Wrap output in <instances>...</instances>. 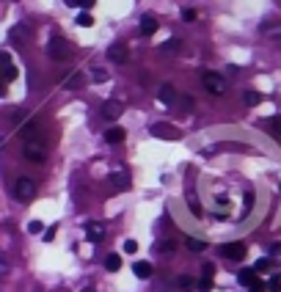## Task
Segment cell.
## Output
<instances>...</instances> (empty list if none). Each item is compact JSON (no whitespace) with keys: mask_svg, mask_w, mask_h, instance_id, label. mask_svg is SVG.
<instances>
[{"mask_svg":"<svg viewBox=\"0 0 281 292\" xmlns=\"http://www.w3.org/2000/svg\"><path fill=\"white\" fill-rule=\"evenodd\" d=\"M47 53H50V58H55V61H69L72 58V44L66 42L64 36H53L50 44H47Z\"/></svg>","mask_w":281,"mask_h":292,"instance_id":"1","label":"cell"},{"mask_svg":"<svg viewBox=\"0 0 281 292\" xmlns=\"http://www.w3.org/2000/svg\"><path fill=\"white\" fill-rule=\"evenodd\" d=\"M36 182L30 177H19V179H14V185H11V193L17 198H22V201H30V198H36Z\"/></svg>","mask_w":281,"mask_h":292,"instance_id":"2","label":"cell"},{"mask_svg":"<svg viewBox=\"0 0 281 292\" xmlns=\"http://www.w3.org/2000/svg\"><path fill=\"white\" fill-rule=\"evenodd\" d=\"M201 83H204V89L209 91V94H226V80L218 75V72H204L201 75Z\"/></svg>","mask_w":281,"mask_h":292,"instance_id":"3","label":"cell"},{"mask_svg":"<svg viewBox=\"0 0 281 292\" xmlns=\"http://www.w3.org/2000/svg\"><path fill=\"white\" fill-rule=\"evenodd\" d=\"M22 152H25V157H28L30 163H42L44 155H47V149H44V143L39 141V138H28Z\"/></svg>","mask_w":281,"mask_h":292,"instance_id":"4","label":"cell"},{"mask_svg":"<svg viewBox=\"0 0 281 292\" xmlns=\"http://www.w3.org/2000/svg\"><path fill=\"white\" fill-rule=\"evenodd\" d=\"M245 254H248V248H245L243 243H226V245H221V257L223 259H232V262H243Z\"/></svg>","mask_w":281,"mask_h":292,"instance_id":"5","label":"cell"},{"mask_svg":"<svg viewBox=\"0 0 281 292\" xmlns=\"http://www.w3.org/2000/svg\"><path fill=\"white\" fill-rule=\"evenodd\" d=\"M149 132H152L155 138H163V141H174V138H180V130H177V127H171V124H166V121H157V124H152Z\"/></svg>","mask_w":281,"mask_h":292,"instance_id":"6","label":"cell"},{"mask_svg":"<svg viewBox=\"0 0 281 292\" xmlns=\"http://www.w3.org/2000/svg\"><path fill=\"white\" fill-rule=\"evenodd\" d=\"M110 191L113 193H124V191H130V174L127 171H116V174H110Z\"/></svg>","mask_w":281,"mask_h":292,"instance_id":"7","label":"cell"},{"mask_svg":"<svg viewBox=\"0 0 281 292\" xmlns=\"http://www.w3.org/2000/svg\"><path fill=\"white\" fill-rule=\"evenodd\" d=\"M0 66H3V83H11V80H17V66L8 61L6 53H0Z\"/></svg>","mask_w":281,"mask_h":292,"instance_id":"8","label":"cell"},{"mask_svg":"<svg viewBox=\"0 0 281 292\" xmlns=\"http://www.w3.org/2000/svg\"><path fill=\"white\" fill-rule=\"evenodd\" d=\"M102 116H105V119H119L121 116V102L119 99H108L105 105H102Z\"/></svg>","mask_w":281,"mask_h":292,"instance_id":"9","label":"cell"},{"mask_svg":"<svg viewBox=\"0 0 281 292\" xmlns=\"http://www.w3.org/2000/svg\"><path fill=\"white\" fill-rule=\"evenodd\" d=\"M105 232H108V229H105V223H99V221H91L89 226H86V234H89V240H102L105 237Z\"/></svg>","mask_w":281,"mask_h":292,"instance_id":"10","label":"cell"},{"mask_svg":"<svg viewBox=\"0 0 281 292\" xmlns=\"http://www.w3.org/2000/svg\"><path fill=\"white\" fill-rule=\"evenodd\" d=\"M141 36H152V33H157V19L152 17V14H144L141 17Z\"/></svg>","mask_w":281,"mask_h":292,"instance_id":"11","label":"cell"},{"mask_svg":"<svg viewBox=\"0 0 281 292\" xmlns=\"http://www.w3.org/2000/svg\"><path fill=\"white\" fill-rule=\"evenodd\" d=\"M8 39H11L14 44H28L30 42V33H28V28H25V25H17V28L8 33Z\"/></svg>","mask_w":281,"mask_h":292,"instance_id":"12","label":"cell"},{"mask_svg":"<svg viewBox=\"0 0 281 292\" xmlns=\"http://www.w3.org/2000/svg\"><path fill=\"white\" fill-rule=\"evenodd\" d=\"M108 58L113 61V64H124V61H127V47H124L121 42L113 44V47L108 50Z\"/></svg>","mask_w":281,"mask_h":292,"instance_id":"13","label":"cell"},{"mask_svg":"<svg viewBox=\"0 0 281 292\" xmlns=\"http://www.w3.org/2000/svg\"><path fill=\"white\" fill-rule=\"evenodd\" d=\"M124 138H127L124 127H110V130L105 132V141H108V143H121Z\"/></svg>","mask_w":281,"mask_h":292,"instance_id":"14","label":"cell"},{"mask_svg":"<svg viewBox=\"0 0 281 292\" xmlns=\"http://www.w3.org/2000/svg\"><path fill=\"white\" fill-rule=\"evenodd\" d=\"M174 99H177V91H174V86H160V102L163 105H174Z\"/></svg>","mask_w":281,"mask_h":292,"instance_id":"15","label":"cell"},{"mask_svg":"<svg viewBox=\"0 0 281 292\" xmlns=\"http://www.w3.org/2000/svg\"><path fill=\"white\" fill-rule=\"evenodd\" d=\"M83 72H72V78H66L64 80V89H69V91H75V89H80L83 86Z\"/></svg>","mask_w":281,"mask_h":292,"instance_id":"16","label":"cell"},{"mask_svg":"<svg viewBox=\"0 0 281 292\" xmlns=\"http://www.w3.org/2000/svg\"><path fill=\"white\" fill-rule=\"evenodd\" d=\"M132 270H135L138 279H152V273H155L149 262H135V265H132Z\"/></svg>","mask_w":281,"mask_h":292,"instance_id":"17","label":"cell"},{"mask_svg":"<svg viewBox=\"0 0 281 292\" xmlns=\"http://www.w3.org/2000/svg\"><path fill=\"white\" fill-rule=\"evenodd\" d=\"M105 268H108L110 273H116V270L121 268V257L119 254H108V257H105Z\"/></svg>","mask_w":281,"mask_h":292,"instance_id":"18","label":"cell"},{"mask_svg":"<svg viewBox=\"0 0 281 292\" xmlns=\"http://www.w3.org/2000/svg\"><path fill=\"white\" fill-rule=\"evenodd\" d=\"M177 287H180L182 292H193L196 290V281H193L190 276H180V279H177Z\"/></svg>","mask_w":281,"mask_h":292,"instance_id":"19","label":"cell"},{"mask_svg":"<svg viewBox=\"0 0 281 292\" xmlns=\"http://www.w3.org/2000/svg\"><path fill=\"white\" fill-rule=\"evenodd\" d=\"M185 243H187V248H190L193 254H201V251L207 248V243H204V240H196V237H187Z\"/></svg>","mask_w":281,"mask_h":292,"instance_id":"20","label":"cell"},{"mask_svg":"<svg viewBox=\"0 0 281 292\" xmlns=\"http://www.w3.org/2000/svg\"><path fill=\"white\" fill-rule=\"evenodd\" d=\"M240 284H245V287H251L254 281H257V273H254V270H240Z\"/></svg>","mask_w":281,"mask_h":292,"instance_id":"21","label":"cell"},{"mask_svg":"<svg viewBox=\"0 0 281 292\" xmlns=\"http://www.w3.org/2000/svg\"><path fill=\"white\" fill-rule=\"evenodd\" d=\"M91 80H94V83H105V80H108V72L102 69V66H94V69H91Z\"/></svg>","mask_w":281,"mask_h":292,"instance_id":"22","label":"cell"},{"mask_svg":"<svg viewBox=\"0 0 281 292\" xmlns=\"http://www.w3.org/2000/svg\"><path fill=\"white\" fill-rule=\"evenodd\" d=\"M259 102H262V94H259V91H245V105L248 107L259 105Z\"/></svg>","mask_w":281,"mask_h":292,"instance_id":"23","label":"cell"},{"mask_svg":"<svg viewBox=\"0 0 281 292\" xmlns=\"http://www.w3.org/2000/svg\"><path fill=\"white\" fill-rule=\"evenodd\" d=\"M215 215H229V198H215Z\"/></svg>","mask_w":281,"mask_h":292,"instance_id":"24","label":"cell"},{"mask_svg":"<svg viewBox=\"0 0 281 292\" xmlns=\"http://www.w3.org/2000/svg\"><path fill=\"white\" fill-rule=\"evenodd\" d=\"M180 47H182L180 39H168V42L163 44V53H180Z\"/></svg>","mask_w":281,"mask_h":292,"instance_id":"25","label":"cell"},{"mask_svg":"<svg viewBox=\"0 0 281 292\" xmlns=\"http://www.w3.org/2000/svg\"><path fill=\"white\" fill-rule=\"evenodd\" d=\"M78 25L80 28H91V25H94V17H91L89 11H80L78 14Z\"/></svg>","mask_w":281,"mask_h":292,"instance_id":"26","label":"cell"},{"mask_svg":"<svg viewBox=\"0 0 281 292\" xmlns=\"http://www.w3.org/2000/svg\"><path fill=\"white\" fill-rule=\"evenodd\" d=\"M174 105H177V107H182V110H190V105H193V102H190V97H180V94H177Z\"/></svg>","mask_w":281,"mask_h":292,"instance_id":"27","label":"cell"},{"mask_svg":"<svg viewBox=\"0 0 281 292\" xmlns=\"http://www.w3.org/2000/svg\"><path fill=\"white\" fill-rule=\"evenodd\" d=\"M187 207H190L193 215H201V207H198V198H193V193H187Z\"/></svg>","mask_w":281,"mask_h":292,"instance_id":"28","label":"cell"},{"mask_svg":"<svg viewBox=\"0 0 281 292\" xmlns=\"http://www.w3.org/2000/svg\"><path fill=\"white\" fill-rule=\"evenodd\" d=\"M265 290H270V292H281V276H273V279L268 281V287Z\"/></svg>","mask_w":281,"mask_h":292,"instance_id":"29","label":"cell"},{"mask_svg":"<svg viewBox=\"0 0 281 292\" xmlns=\"http://www.w3.org/2000/svg\"><path fill=\"white\" fill-rule=\"evenodd\" d=\"M268 268H270V259H259V262L254 265L251 270H254V273H265V270H268Z\"/></svg>","mask_w":281,"mask_h":292,"instance_id":"30","label":"cell"},{"mask_svg":"<svg viewBox=\"0 0 281 292\" xmlns=\"http://www.w3.org/2000/svg\"><path fill=\"white\" fill-rule=\"evenodd\" d=\"M196 290L209 292V290H212V279H201V281H196Z\"/></svg>","mask_w":281,"mask_h":292,"instance_id":"31","label":"cell"},{"mask_svg":"<svg viewBox=\"0 0 281 292\" xmlns=\"http://www.w3.org/2000/svg\"><path fill=\"white\" fill-rule=\"evenodd\" d=\"M212 276H215V265H204V268H201V279H212Z\"/></svg>","mask_w":281,"mask_h":292,"instance_id":"32","label":"cell"},{"mask_svg":"<svg viewBox=\"0 0 281 292\" xmlns=\"http://www.w3.org/2000/svg\"><path fill=\"white\" fill-rule=\"evenodd\" d=\"M42 229H44L42 221H30V223H28V232H30V234H39Z\"/></svg>","mask_w":281,"mask_h":292,"instance_id":"33","label":"cell"},{"mask_svg":"<svg viewBox=\"0 0 281 292\" xmlns=\"http://www.w3.org/2000/svg\"><path fill=\"white\" fill-rule=\"evenodd\" d=\"M270 130H273L276 135H281V116H273V121H270Z\"/></svg>","mask_w":281,"mask_h":292,"instance_id":"34","label":"cell"},{"mask_svg":"<svg viewBox=\"0 0 281 292\" xmlns=\"http://www.w3.org/2000/svg\"><path fill=\"white\" fill-rule=\"evenodd\" d=\"M64 6H72V8H80V6H91L86 0H64Z\"/></svg>","mask_w":281,"mask_h":292,"instance_id":"35","label":"cell"},{"mask_svg":"<svg viewBox=\"0 0 281 292\" xmlns=\"http://www.w3.org/2000/svg\"><path fill=\"white\" fill-rule=\"evenodd\" d=\"M124 251H127V254H135L138 243H135V240H124Z\"/></svg>","mask_w":281,"mask_h":292,"instance_id":"36","label":"cell"},{"mask_svg":"<svg viewBox=\"0 0 281 292\" xmlns=\"http://www.w3.org/2000/svg\"><path fill=\"white\" fill-rule=\"evenodd\" d=\"M248 292H268V290H265V284H262V281L257 279V281H254V284H251V287H248Z\"/></svg>","mask_w":281,"mask_h":292,"instance_id":"37","label":"cell"},{"mask_svg":"<svg viewBox=\"0 0 281 292\" xmlns=\"http://www.w3.org/2000/svg\"><path fill=\"white\" fill-rule=\"evenodd\" d=\"M182 19H185V22H193V19H196V11H193V8H185V11H182Z\"/></svg>","mask_w":281,"mask_h":292,"instance_id":"38","label":"cell"},{"mask_svg":"<svg viewBox=\"0 0 281 292\" xmlns=\"http://www.w3.org/2000/svg\"><path fill=\"white\" fill-rule=\"evenodd\" d=\"M270 257H281V243H273V245H270Z\"/></svg>","mask_w":281,"mask_h":292,"instance_id":"39","label":"cell"},{"mask_svg":"<svg viewBox=\"0 0 281 292\" xmlns=\"http://www.w3.org/2000/svg\"><path fill=\"white\" fill-rule=\"evenodd\" d=\"M174 248H177V245H174L171 240H166V243H163V254H171Z\"/></svg>","mask_w":281,"mask_h":292,"instance_id":"40","label":"cell"},{"mask_svg":"<svg viewBox=\"0 0 281 292\" xmlns=\"http://www.w3.org/2000/svg\"><path fill=\"white\" fill-rule=\"evenodd\" d=\"M53 237H55V226H50L47 234H44V240H53Z\"/></svg>","mask_w":281,"mask_h":292,"instance_id":"41","label":"cell"},{"mask_svg":"<svg viewBox=\"0 0 281 292\" xmlns=\"http://www.w3.org/2000/svg\"><path fill=\"white\" fill-rule=\"evenodd\" d=\"M6 94V83H3V80H0V97Z\"/></svg>","mask_w":281,"mask_h":292,"instance_id":"42","label":"cell"},{"mask_svg":"<svg viewBox=\"0 0 281 292\" xmlns=\"http://www.w3.org/2000/svg\"><path fill=\"white\" fill-rule=\"evenodd\" d=\"M83 292H94V290H83Z\"/></svg>","mask_w":281,"mask_h":292,"instance_id":"43","label":"cell"}]
</instances>
